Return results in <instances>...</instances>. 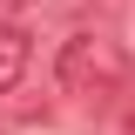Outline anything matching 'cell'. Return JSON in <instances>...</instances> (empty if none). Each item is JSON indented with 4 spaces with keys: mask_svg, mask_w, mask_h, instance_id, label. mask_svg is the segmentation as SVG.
I'll return each instance as SVG.
<instances>
[{
    "mask_svg": "<svg viewBox=\"0 0 135 135\" xmlns=\"http://www.w3.org/2000/svg\"><path fill=\"white\" fill-rule=\"evenodd\" d=\"M54 81H61V95L101 101V95H115V88L128 81V54H122L108 34L81 27V34H68L61 54H54Z\"/></svg>",
    "mask_w": 135,
    "mask_h": 135,
    "instance_id": "obj_1",
    "label": "cell"
},
{
    "mask_svg": "<svg viewBox=\"0 0 135 135\" xmlns=\"http://www.w3.org/2000/svg\"><path fill=\"white\" fill-rule=\"evenodd\" d=\"M95 135H135V74L95 101Z\"/></svg>",
    "mask_w": 135,
    "mask_h": 135,
    "instance_id": "obj_2",
    "label": "cell"
},
{
    "mask_svg": "<svg viewBox=\"0 0 135 135\" xmlns=\"http://www.w3.org/2000/svg\"><path fill=\"white\" fill-rule=\"evenodd\" d=\"M27 74V34H20V20H0V95Z\"/></svg>",
    "mask_w": 135,
    "mask_h": 135,
    "instance_id": "obj_3",
    "label": "cell"
},
{
    "mask_svg": "<svg viewBox=\"0 0 135 135\" xmlns=\"http://www.w3.org/2000/svg\"><path fill=\"white\" fill-rule=\"evenodd\" d=\"M34 0H0V20H14V14H27Z\"/></svg>",
    "mask_w": 135,
    "mask_h": 135,
    "instance_id": "obj_4",
    "label": "cell"
}]
</instances>
